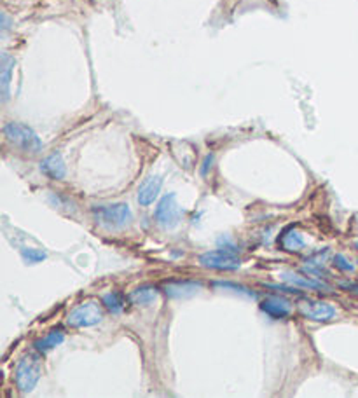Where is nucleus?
I'll return each instance as SVG.
<instances>
[{
  "label": "nucleus",
  "mask_w": 358,
  "mask_h": 398,
  "mask_svg": "<svg viewBox=\"0 0 358 398\" xmlns=\"http://www.w3.org/2000/svg\"><path fill=\"white\" fill-rule=\"evenodd\" d=\"M4 135L11 145L18 147L19 150L28 154H37L42 149V142L38 135L30 126L23 122H7L4 126Z\"/></svg>",
  "instance_id": "1"
},
{
  "label": "nucleus",
  "mask_w": 358,
  "mask_h": 398,
  "mask_svg": "<svg viewBox=\"0 0 358 398\" xmlns=\"http://www.w3.org/2000/svg\"><path fill=\"white\" fill-rule=\"evenodd\" d=\"M42 376V365L41 358L37 355H25L21 360L18 362L16 372H14V379L16 386L23 395H28L36 389L38 379Z\"/></svg>",
  "instance_id": "2"
},
{
  "label": "nucleus",
  "mask_w": 358,
  "mask_h": 398,
  "mask_svg": "<svg viewBox=\"0 0 358 398\" xmlns=\"http://www.w3.org/2000/svg\"><path fill=\"white\" fill-rule=\"evenodd\" d=\"M95 219L105 229H122L133 220V214L128 204H109V206H96Z\"/></svg>",
  "instance_id": "3"
},
{
  "label": "nucleus",
  "mask_w": 358,
  "mask_h": 398,
  "mask_svg": "<svg viewBox=\"0 0 358 398\" xmlns=\"http://www.w3.org/2000/svg\"><path fill=\"white\" fill-rule=\"evenodd\" d=\"M154 217H156V222L163 229L172 231L179 226L180 220H182V208H180L179 201H177L175 192H170V194H167L159 201L156 211H154Z\"/></svg>",
  "instance_id": "4"
},
{
  "label": "nucleus",
  "mask_w": 358,
  "mask_h": 398,
  "mask_svg": "<svg viewBox=\"0 0 358 398\" xmlns=\"http://www.w3.org/2000/svg\"><path fill=\"white\" fill-rule=\"evenodd\" d=\"M103 320V309L96 300H88V303L77 306L74 311L68 315L67 323L74 328H86L98 325Z\"/></svg>",
  "instance_id": "5"
},
{
  "label": "nucleus",
  "mask_w": 358,
  "mask_h": 398,
  "mask_svg": "<svg viewBox=\"0 0 358 398\" xmlns=\"http://www.w3.org/2000/svg\"><path fill=\"white\" fill-rule=\"evenodd\" d=\"M199 264L208 269H217V271H236L240 269L241 261L234 255L233 250H214L206 252L199 257Z\"/></svg>",
  "instance_id": "6"
},
{
  "label": "nucleus",
  "mask_w": 358,
  "mask_h": 398,
  "mask_svg": "<svg viewBox=\"0 0 358 398\" xmlns=\"http://www.w3.org/2000/svg\"><path fill=\"white\" fill-rule=\"evenodd\" d=\"M299 311L306 316L307 320L313 322H329L336 316V308L329 303L323 300H313V299H304L299 303Z\"/></svg>",
  "instance_id": "7"
},
{
  "label": "nucleus",
  "mask_w": 358,
  "mask_h": 398,
  "mask_svg": "<svg viewBox=\"0 0 358 398\" xmlns=\"http://www.w3.org/2000/svg\"><path fill=\"white\" fill-rule=\"evenodd\" d=\"M260 309L265 313L268 316L275 320H283L290 315V303H288L285 297L280 295H269L260 303Z\"/></svg>",
  "instance_id": "8"
},
{
  "label": "nucleus",
  "mask_w": 358,
  "mask_h": 398,
  "mask_svg": "<svg viewBox=\"0 0 358 398\" xmlns=\"http://www.w3.org/2000/svg\"><path fill=\"white\" fill-rule=\"evenodd\" d=\"M161 187H163V179L161 177H149L142 182L138 189V203L142 206H151V204L159 198Z\"/></svg>",
  "instance_id": "9"
},
{
  "label": "nucleus",
  "mask_w": 358,
  "mask_h": 398,
  "mask_svg": "<svg viewBox=\"0 0 358 398\" xmlns=\"http://www.w3.org/2000/svg\"><path fill=\"white\" fill-rule=\"evenodd\" d=\"M280 276H282L288 285H292V287L306 288V290H320V292L322 290L323 292H330L329 285H325L322 280H318V278H306V276H301V274H295L290 271H285L280 274Z\"/></svg>",
  "instance_id": "10"
},
{
  "label": "nucleus",
  "mask_w": 358,
  "mask_h": 398,
  "mask_svg": "<svg viewBox=\"0 0 358 398\" xmlns=\"http://www.w3.org/2000/svg\"><path fill=\"white\" fill-rule=\"evenodd\" d=\"M41 172L44 173L46 177H49L51 180H61L67 173V166H65L63 157L61 154H51V156L46 157L44 161L41 163Z\"/></svg>",
  "instance_id": "11"
},
{
  "label": "nucleus",
  "mask_w": 358,
  "mask_h": 398,
  "mask_svg": "<svg viewBox=\"0 0 358 398\" xmlns=\"http://www.w3.org/2000/svg\"><path fill=\"white\" fill-rule=\"evenodd\" d=\"M14 65H16V60L11 55H7V53H2V60H0V90H2L4 102H7V98H9L11 75H13Z\"/></svg>",
  "instance_id": "12"
},
{
  "label": "nucleus",
  "mask_w": 358,
  "mask_h": 398,
  "mask_svg": "<svg viewBox=\"0 0 358 398\" xmlns=\"http://www.w3.org/2000/svg\"><path fill=\"white\" fill-rule=\"evenodd\" d=\"M280 245H282L287 252H299V250H302L304 246H306V241H304L302 234L299 233L298 229L288 227V229L280 236Z\"/></svg>",
  "instance_id": "13"
},
{
  "label": "nucleus",
  "mask_w": 358,
  "mask_h": 398,
  "mask_svg": "<svg viewBox=\"0 0 358 398\" xmlns=\"http://www.w3.org/2000/svg\"><path fill=\"white\" fill-rule=\"evenodd\" d=\"M65 341V334L61 330H51L48 332V334L44 335V337H41L38 341L36 342V350L38 353H49V351L56 350L58 346H61Z\"/></svg>",
  "instance_id": "14"
},
{
  "label": "nucleus",
  "mask_w": 358,
  "mask_h": 398,
  "mask_svg": "<svg viewBox=\"0 0 358 398\" xmlns=\"http://www.w3.org/2000/svg\"><path fill=\"white\" fill-rule=\"evenodd\" d=\"M156 299L157 290L152 287H140L133 290L132 295H130V300H132L135 306H149V304H152Z\"/></svg>",
  "instance_id": "15"
},
{
  "label": "nucleus",
  "mask_w": 358,
  "mask_h": 398,
  "mask_svg": "<svg viewBox=\"0 0 358 398\" xmlns=\"http://www.w3.org/2000/svg\"><path fill=\"white\" fill-rule=\"evenodd\" d=\"M196 290H201V283L196 281H173V283L167 285V293L172 297H182L194 293Z\"/></svg>",
  "instance_id": "16"
},
{
  "label": "nucleus",
  "mask_w": 358,
  "mask_h": 398,
  "mask_svg": "<svg viewBox=\"0 0 358 398\" xmlns=\"http://www.w3.org/2000/svg\"><path fill=\"white\" fill-rule=\"evenodd\" d=\"M103 306L112 313H121L126 306L125 295H121L119 292H109L103 295Z\"/></svg>",
  "instance_id": "17"
},
{
  "label": "nucleus",
  "mask_w": 358,
  "mask_h": 398,
  "mask_svg": "<svg viewBox=\"0 0 358 398\" xmlns=\"http://www.w3.org/2000/svg\"><path fill=\"white\" fill-rule=\"evenodd\" d=\"M21 255H23V261H25L26 264H38V262L48 258L46 252H42V250L38 248H23Z\"/></svg>",
  "instance_id": "18"
},
{
  "label": "nucleus",
  "mask_w": 358,
  "mask_h": 398,
  "mask_svg": "<svg viewBox=\"0 0 358 398\" xmlns=\"http://www.w3.org/2000/svg\"><path fill=\"white\" fill-rule=\"evenodd\" d=\"M334 266H336L337 269H341V271H344V273L355 271V266H353L352 262H349L348 258H346L344 255H341V253L334 255Z\"/></svg>",
  "instance_id": "19"
},
{
  "label": "nucleus",
  "mask_w": 358,
  "mask_h": 398,
  "mask_svg": "<svg viewBox=\"0 0 358 398\" xmlns=\"http://www.w3.org/2000/svg\"><path fill=\"white\" fill-rule=\"evenodd\" d=\"M342 287L348 288V290H352V292L358 293V283H342Z\"/></svg>",
  "instance_id": "20"
},
{
  "label": "nucleus",
  "mask_w": 358,
  "mask_h": 398,
  "mask_svg": "<svg viewBox=\"0 0 358 398\" xmlns=\"http://www.w3.org/2000/svg\"><path fill=\"white\" fill-rule=\"evenodd\" d=\"M355 248L358 250V241H355Z\"/></svg>",
  "instance_id": "21"
}]
</instances>
